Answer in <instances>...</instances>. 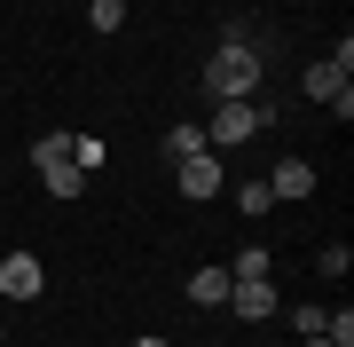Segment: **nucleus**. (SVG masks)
<instances>
[{
    "label": "nucleus",
    "instance_id": "f257e3e1",
    "mask_svg": "<svg viewBox=\"0 0 354 347\" xmlns=\"http://www.w3.org/2000/svg\"><path fill=\"white\" fill-rule=\"evenodd\" d=\"M260 64H268V55L252 48V32L228 24L221 48H213V64H205V95H213V103H252V95H260Z\"/></svg>",
    "mask_w": 354,
    "mask_h": 347
},
{
    "label": "nucleus",
    "instance_id": "f03ea898",
    "mask_svg": "<svg viewBox=\"0 0 354 347\" xmlns=\"http://www.w3.org/2000/svg\"><path fill=\"white\" fill-rule=\"evenodd\" d=\"M260 134V103H213V127H205V150H236V142Z\"/></svg>",
    "mask_w": 354,
    "mask_h": 347
},
{
    "label": "nucleus",
    "instance_id": "7ed1b4c3",
    "mask_svg": "<svg viewBox=\"0 0 354 347\" xmlns=\"http://www.w3.org/2000/svg\"><path fill=\"white\" fill-rule=\"evenodd\" d=\"M346 79H354V39H339V55H315V64L299 71V87L315 95V103H330V95H339Z\"/></svg>",
    "mask_w": 354,
    "mask_h": 347
},
{
    "label": "nucleus",
    "instance_id": "20e7f679",
    "mask_svg": "<svg viewBox=\"0 0 354 347\" xmlns=\"http://www.w3.org/2000/svg\"><path fill=\"white\" fill-rule=\"evenodd\" d=\"M48 292V269H39L32 253H8L0 260V300H39Z\"/></svg>",
    "mask_w": 354,
    "mask_h": 347
},
{
    "label": "nucleus",
    "instance_id": "39448f33",
    "mask_svg": "<svg viewBox=\"0 0 354 347\" xmlns=\"http://www.w3.org/2000/svg\"><path fill=\"white\" fill-rule=\"evenodd\" d=\"M174 190L205 206V197L221 190V150H197V158H181V166H174Z\"/></svg>",
    "mask_w": 354,
    "mask_h": 347
},
{
    "label": "nucleus",
    "instance_id": "423d86ee",
    "mask_svg": "<svg viewBox=\"0 0 354 347\" xmlns=\"http://www.w3.org/2000/svg\"><path fill=\"white\" fill-rule=\"evenodd\" d=\"M228 308H236L244 323L276 316V276H236V284H228Z\"/></svg>",
    "mask_w": 354,
    "mask_h": 347
},
{
    "label": "nucleus",
    "instance_id": "0eeeda50",
    "mask_svg": "<svg viewBox=\"0 0 354 347\" xmlns=\"http://www.w3.org/2000/svg\"><path fill=\"white\" fill-rule=\"evenodd\" d=\"M268 197H291V206H299V197H315V166H307V158H283V166L268 174Z\"/></svg>",
    "mask_w": 354,
    "mask_h": 347
},
{
    "label": "nucleus",
    "instance_id": "6e6552de",
    "mask_svg": "<svg viewBox=\"0 0 354 347\" xmlns=\"http://www.w3.org/2000/svg\"><path fill=\"white\" fill-rule=\"evenodd\" d=\"M228 284H236V276L213 260V269H197V276H189V300H197V308H228Z\"/></svg>",
    "mask_w": 354,
    "mask_h": 347
},
{
    "label": "nucleus",
    "instance_id": "1a4fd4ad",
    "mask_svg": "<svg viewBox=\"0 0 354 347\" xmlns=\"http://www.w3.org/2000/svg\"><path fill=\"white\" fill-rule=\"evenodd\" d=\"M197 150H205V127H197V118H181V127L165 134V158L181 166V158H197Z\"/></svg>",
    "mask_w": 354,
    "mask_h": 347
},
{
    "label": "nucleus",
    "instance_id": "9d476101",
    "mask_svg": "<svg viewBox=\"0 0 354 347\" xmlns=\"http://www.w3.org/2000/svg\"><path fill=\"white\" fill-rule=\"evenodd\" d=\"M32 166L48 174V166H71V134H39L32 142Z\"/></svg>",
    "mask_w": 354,
    "mask_h": 347
},
{
    "label": "nucleus",
    "instance_id": "9b49d317",
    "mask_svg": "<svg viewBox=\"0 0 354 347\" xmlns=\"http://www.w3.org/2000/svg\"><path fill=\"white\" fill-rule=\"evenodd\" d=\"M323 339H330V347H354V308H346V300L323 308Z\"/></svg>",
    "mask_w": 354,
    "mask_h": 347
},
{
    "label": "nucleus",
    "instance_id": "f8f14e48",
    "mask_svg": "<svg viewBox=\"0 0 354 347\" xmlns=\"http://www.w3.org/2000/svg\"><path fill=\"white\" fill-rule=\"evenodd\" d=\"M228 276H276V260H268V244H244V253L228 260Z\"/></svg>",
    "mask_w": 354,
    "mask_h": 347
},
{
    "label": "nucleus",
    "instance_id": "ddd939ff",
    "mask_svg": "<svg viewBox=\"0 0 354 347\" xmlns=\"http://www.w3.org/2000/svg\"><path fill=\"white\" fill-rule=\"evenodd\" d=\"M87 24L95 32H118V24H127V0H87Z\"/></svg>",
    "mask_w": 354,
    "mask_h": 347
},
{
    "label": "nucleus",
    "instance_id": "4468645a",
    "mask_svg": "<svg viewBox=\"0 0 354 347\" xmlns=\"http://www.w3.org/2000/svg\"><path fill=\"white\" fill-rule=\"evenodd\" d=\"M315 269H323V276H346V269H354V244H323Z\"/></svg>",
    "mask_w": 354,
    "mask_h": 347
},
{
    "label": "nucleus",
    "instance_id": "2eb2a0df",
    "mask_svg": "<svg viewBox=\"0 0 354 347\" xmlns=\"http://www.w3.org/2000/svg\"><path fill=\"white\" fill-rule=\"evenodd\" d=\"M48 190H55V197H79V190H87V174H79V166H48Z\"/></svg>",
    "mask_w": 354,
    "mask_h": 347
},
{
    "label": "nucleus",
    "instance_id": "dca6fc26",
    "mask_svg": "<svg viewBox=\"0 0 354 347\" xmlns=\"http://www.w3.org/2000/svg\"><path fill=\"white\" fill-rule=\"evenodd\" d=\"M236 206H244V213H268L276 197H268V181H244V190H236Z\"/></svg>",
    "mask_w": 354,
    "mask_h": 347
},
{
    "label": "nucleus",
    "instance_id": "f3484780",
    "mask_svg": "<svg viewBox=\"0 0 354 347\" xmlns=\"http://www.w3.org/2000/svg\"><path fill=\"white\" fill-rule=\"evenodd\" d=\"M291 332H299V339L323 332V308H315V300H299V308H291Z\"/></svg>",
    "mask_w": 354,
    "mask_h": 347
},
{
    "label": "nucleus",
    "instance_id": "a211bd4d",
    "mask_svg": "<svg viewBox=\"0 0 354 347\" xmlns=\"http://www.w3.org/2000/svg\"><path fill=\"white\" fill-rule=\"evenodd\" d=\"M134 347H174V339H165V332H142V339H134Z\"/></svg>",
    "mask_w": 354,
    "mask_h": 347
},
{
    "label": "nucleus",
    "instance_id": "6ab92c4d",
    "mask_svg": "<svg viewBox=\"0 0 354 347\" xmlns=\"http://www.w3.org/2000/svg\"><path fill=\"white\" fill-rule=\"evenodd\" d=\"M307 347H330V339H323V332H307Z\"/></svg>",
    "mask_w": 354,
    "mask_h": 347
},
{
    "label": "nucleus",
    "instance_id": "aec40b11",
    "mask_svg": "<svg viewBox=\"0 0 354 347\" xmlns=\"http://www.w3.org/2000/svg\"><path fill=\"white\" fill-rule=\"evenodd\" d=\"M0 347H8V332H0Z\"/></svg>",
    "mask_w": 354,
    "mask_h": 347
}]
</instances>
